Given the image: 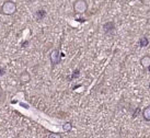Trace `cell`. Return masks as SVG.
Returning <instances> with one entry per match:
<instances>
[{"label": "cell", "mask_w": 150, "mask_h": 138, "mask_svg": "<svg viewBox=\"0 0 150 138\" xmlns=\"http://www.w3.org/2000/svg\"><path fill=\"white\" fill-rule=\"evenodd\" d=\"M16 12H17V4L12 0H7L1 6V13L4 16H12Z\"/></svg>", "instance_id": "cell-1"}, {"label": "cell", "mask_w": 150, "mask_h": 138, "mask_svg": "<svg viewBox=\"0 0 150 138\" xmlns=\"http://www.w3.org/2000/svg\"><path fill=\"white\" fill-rule=\"evenodd\" d=\"M88 10V2L86 0H76L74 2V11L78 14H82Z\"/></svg>", "instance_id": "cell-2"}, {"label": "cell", "mask_w": 150, "mask_h": 138, "mask_svg": "<svg viewBox=\"0 0 150 138\" xmlns=\"http://www.w3.org/2000/svg\"><path fill=\"white\" fill-rule=\"evenodd\" d=\"M62 57H63V55L60 53V50L58 48H55L50 52V63L53 66H56V65H58L60 62H62Z\"/></svg>", "instance_id": "cell-3"}, {"label": "cell", "mask_w": 150, "mask_h": 138, "mask_svg": "<svg viewBox=\"0 0 150 138\" xmlns=\"http://www.w3.org/2000/svg\"><path fill=\"white\" fill-rule=\"evenodd\" d=\"M102 29H103V32H104L105 34H112V33H114L116 26H115V23L113 21H108L103 24Z\"/></svg>", "instance_id": "cell-4"}, {"label": "cell", "mask_w": 150, "mask_h": 138, "mask_svg": "<svg viewBox=\"0 0 150 138\" xmlns=\"http://www.w3.org/2000/svg\"><path fill=\"white\" fill-rule=\"evenodd\" d=\"M19 80L21 81V84H29L31 81V75L26 70L22 71L20 76H19Z\"/></svg>", "instance_id": "cell-5"}, {"label": "cell", "mask_w": 150, "mask_h": 138, "mask_svg": "<svg viewBox=\"0 0 150 138\" xmlns=\"http://www.w3.org/2000/svg\"><path fill=\"white\" fill-rule=\"evenodd\" d=\"M140 65H142L144 68H148L150 66V56H144L142 59H140Z\"/></svg>", "instance_id": "cell-6"}, {"label": "cell", "mask_w": 150, "mask_h": 138, "mask_svg": "<svg viewBox=\"0 0 150 138\" xmlns=\"http://www.w3.org/2000/svg\"><path fill=\"white\" fill-rule=\"evenodd\" d=\"M138 44H139L140 47H147V46L149 45V40H148V38H146V36H142V38H139Z\"/></svg>", "instance_id": "cell-7"}, {"label": "cell", "mask_w": 150, "mask_h": 138, "mask_svg": "<svg viewBox=\"0 0 150 138\" xmlns=\"http://www.w3.org/2000/svg\"><path fill=\"white\" fill-rule=\"evenodd\" d=\"M142 117H144L145 121L150 122V106L146 108V109L142 111Z\"/></svg>", "instance_id": "cell-8"}, {"label": "cell", "mask_w": 150, "mask_h": 138, "mask_svg": "<svg viewBox=\"0 0 150 138\" xmlns=\"http://www.w3.org/2000/svg\"><path fill=\"white\" fill-rule=\"evenodd\" d=\"M35 17H36V19H38V21H41V20H43L44 18L46 17V11L45 10H38V11H36V13H35Z\"/></svg>", "instance_id": "cell-9"}, {"label": "cell", "mask_w": 150, "mask_h": 138, "mask_svg": "<svg viewBox=\"0 0 150 138\" xmlns=\"http://www.w3.org/2000/svg\"><path fill=\"white\" fill-rule=\"evenodd\" d=\"M71 130H72V124H71L70 122H65V123L63 124V130L64 132L68 133V132H70Z\"/></svg>", "instance_id": "cell-10"}, {"label": "cell", "mask_w": 150, "mask_h": 138, "mask_svg": "<svg viewBox=\"0 0 150 138\" xmlns=\"http://www.w3.org/2000/svg\"><path fill=\"white\" fill-rule=\"evenodd\" d=\"M79 75H80L79 69H76V70L74 71V75L71 76L70 78H71V79H75V78H78V77H79Z\"/></svg>", "instance_id": "cell-11"}, {"label": "cell", "mask_w": 150, "mask_h": 138, "mask_svg": "<svg viewBox=\"0 0 150 138\" xmlns=\"http://www.w3.org/2000/svg\"><path fill=\"white\" fill-rule=\"evenodd\" d=\"M48 138H62V135L60 134H50L48 135Z\"/></svg>", "instance_id": "cell-12"}, {"label": "cell", "mask_w": 150, "mask_h": 138, "mask_svg": "<svg viewBox=\"0 0 150 138\" xmlns=\"http://www.w3.org/2000/svg\"><path fill=\"white\" fill-rule=\"evenodd\" d=\"M139 112H140V109H139V108H137V110H136V112H135V113L133 114V117H137V114L139 113Z\"/></svg>", "instance_id": "cell-13"}, {"label": "cell", "mask_w": 150, "mask_h": 138, "mask_svg": "<svg viewBox=\"0 0 150 138\" xmlns=\"http://www.w3.org/2000/svg\"><path fill=\"white\" fill-rule=\"evenodd\" d=\"M4 71H6V69L4 68H0V76H2L4 74Z\"/></svg>", "instance_id": "cell-14"}, {"label": "cell", "mask_w": 150, "mask_h": 138, "mask_svg": "<svg viewBox=\"0 0 150 138\" xmlns=\"http://www.w3.org/2000/svg\"><path fill=\"white\" fill-rule=\"evenodd\" d=\"M149 88H150V84H149Z\"/></svg>", "instance_id": "cell-15"}, {"label": "cell", "mask_w": 150, "mask_h": 138, "mask_svg": "<svg viewBox=\"0 0 150 138\" xmlns=\"http://www.w3.org/2000/svg\"><path fill=\"white\" fill-rule=\"evenodd\" d=\"M139 1H142V0H139Z\"/></svg>", "instance_id": "cell-16"}]
</instances>
